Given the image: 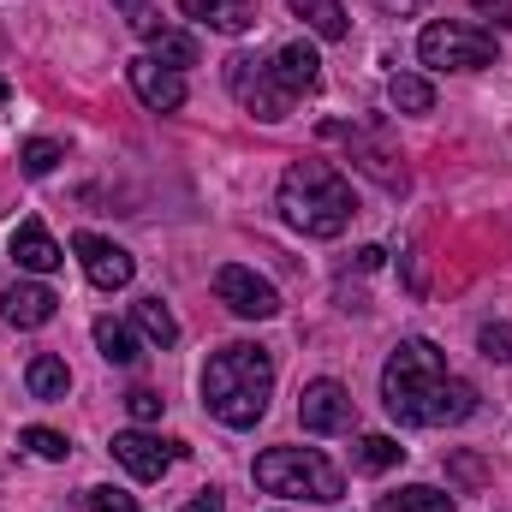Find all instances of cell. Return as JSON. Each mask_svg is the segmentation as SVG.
Wrapping results in <instances>:
<instances>
[{
  "label": "cell",
  "instance_id": "27",
  "mask_svg": "<svg viewBox=\"0 0 512 512\" xmlns=\"http://www.w3.org/2000/svg\"><path fill=\"white\" fill-rule=\"evenodd\" d=\"M84 512H137L126 489H108V483H96V489H84Z\"/></svg>",
  "mask_w": 512,
  "mask_h": 512
},
{
  "label": "cell",
  "instance_id": "18",
  "mask_svg": "<svg viewBox=\"0 0 512 512\" xmlns=\"http://www.w3.org/2000/svg\"><path fill=\"white\" fill-rule=\"evenodd\" d=\"M286 6H292V12H298V18H304V24H310L316 36H322V42H340V36L352 30V24H346V6H340V0H286Z\"/></svg>",
  "mask_w": 512,
  "mask_h": 512
},
{
  "label": "cell",
  "instance_id": "26",
  "mask_svg": "<svg viewBox=\"0 0 512 512\" xmlns=\"http://www.w3.org/2000/svg\"><path fill=\"white\" fill-rule=\"evenodd\" d=\"M18 447H30V453H36V459H54V465H60V459H66V453H72V441H66V435H60V429H42V423H30V429H24V435H18Z\"/></svg>",
  "mask_w": 512,
  "mask_h": 512
},
{
  "label": "cell",
  "instance_id": "17",
  "mask_svg": "<svg viewBox=\"0 0 512 512\" xmlns=\"http://www.w3.org/2000/svg\"><path fill=\"white\" fill-rule=\"evenodd\" d=\"M24 387H30V399H66L72 393V370H66V358H54V352H36L30 358V370H24Z\"/></svg>",
  "mask_w": 512,
  "mask_h": 512
},
{
  "label": "cell",
  "instance_id": "22",
  "mask_svg": "<svg viewBox=\"0 0 512 512\" xmlns=\"http://www.w3.org/2000/svg\"><path fill=\"white\" fill-rule=\"evenodd\" d=\"M149 60H161V66H197V42L185 36V30H161L155 42H149Z\"/></svg>",
  "mask_w": 512,
  "mask_h": 512
},
{
  "label": "cell",
  "instance_id": "15",
  "mask_svg": "<svg viewBox=\"0 0 512 512\" xmlns=\"http://www.w3.org/2000/svg\"><path fill=\"white\" fill-rule=\"evenodd\" d=\"M274 72H280V84H286L292 96H304V90H316L322 60H316V48H310V42H286V48L274 54Z\"/></svg>",
  "mask_w": 512,
  "mask_h": 512
},
{
  "label": "cell",
  "instance_id": "8",
  "mask_svg": "<svg viewBox=\"0 0 512 512\" xmlns=\"http://www.w3.org/2000/svg\"><path fill=\"white\" fill-rule=\"evenodd\" d=\"M114 459L126 465L137 483H155V477H167L173 459H185V441H161L149 429H120L114 435Z\"/></svg>",
  "mask_w": 512,
  "mask_h": 512
},
{
  "label": "cell",
  "instance_id": "3",
  "mask_svg": "<svg viewBox=\"0 0 512 512\" xmlns=\"http://www.w3.org/2000/svg\"><path fill=\"white\" fill-rule=\"evenodd\" d=\"M280 215L286 227H298L304 239H340L358 215V197L346 185L340 167L328 161H292L280 179Z\"/></svg>",
  "mask_w": 512,
  "mask_h": 512
},
{
  "label": "cell",
  "instance_id": "7",
  "mask_svg": "<svg viewBox=\"0 0 512 512\" xmlns=\"http://www.w3.org/2000/svg\"><path fill=\"white\" fill-rule=\"evenodd\" d=\"M215 298L233 310V316H245V322H268V316H280V292L245 268V262H227V268H215Z\"/></svg>",
  "mask_w": 512,
  "mask_h": 512
},
{
  "label": "cell",
  "instance_id": "6",
  "mask_svg": "<svg viewBox=\"0 0 512 512\" xmlns=\"http://www.w3.org/2000/svg\"><path fill=\"white\" fill-rule=\"evenodd\" d=\"M227 90H233V102L245 108V114H256V120H286L292 114V90L280 84V72H274V60H256V54H233L227 60Z\"/></svg>",
  "mask_w": 512,
  "mask_h": 512
},
{
  "label": "cell",
  "instance_id": "11",
  "mask_svg": "<svg viewBox=\"0 0 512 512\" xmlns=\"http://www.w3.org/2000/svg\"><path fill=\"white\" fill-rule=\"evenodd\" d=\"M72 251H78V262H84L90 286H102V292H120V286H131V274H137V262H131V251H120L114 239L78 233V239H72Z\"/></svg>",
  "mask_w": 512,
  "mask_h": 512
},
{
  "label": "cell",
  "instance_id": "5",
  "mask_svg": "<svg viewBox=\"0 0 512 512\" xmlns=\"http://www.w3.org/2000/svg\"><path fill=\"white\" fill-rule=\"evenodd\" d=\"M417 60L435 66V72H483V66H495V36L477 30V24L441 18L417 36Z\"/></svg>",
  "mask_w": 512,
  "mask_h": 512
},
{
  "label": "cell",
  "instance_id": "30",
  "mask_svg": "<svg viewBox=\"0 0 512 512\" xmlns=\"http://www.w3.org/2000/svg\"><path fill=\"white\" fill-rule=\"evenodd\" d=\"M453 471H459V483H471V489L483 483V459H471V453H459V459H453Z\"/></svg>",
  "mask_w": 512,
  "mask_h": 512
},
{
  "label": "cell",
  "instance_id": "21",
  "mask_svg": "<svg viewBox=\"0 0 512 512\" xmlns=\"http://www.w3.org/2000/svg\"><path fill=\"white\" fill-rule=\"evenodd\" d=\"M387 96H393L399 114H429V108H435V84L417 78V72H399V78L387 84Z\"/></svg>",
  "mask_w": 512,
  "mask_h": 512
},
{
  "label": "cell",
  "instance_id": "23",
  "mask_svg": "<svg viewBox=\"0 0 512 512\" xmlns=\"http://www.w3.org/2000/svg\"><path fill=\"white\" fill-rule=\"evenodd\" d=\"M60 161H66V155H60V143H54V137H30V143L18 149V167H24L30 179H48Z\"/></svg>",
  "mask_w": 512,
  "mask_h": 512
},
{
  "label": "cell",
  "instance_id": "12",
  "mask_svg": "<svg viewBox=\"0 0 512 512\" xmlns=\"http://www.w3.org/2000/svg\"><path fill=\"white\" fill-rule=\"evenodd\" d=\"M54 310H60V298H54V286H42V280H12V286L0 292V316H6L12 328H42V322H54Z\"/></svg>",
  "mask_w": 512,
  "mask_h": 512
},
{
  "label": "cell",
  "instance_id": "20",
  "mask_svg": "<svg viewBox=\"0 0 512 512\" xmlns=\"http://www.w3.org/2000/svg\"><path fill=\"white\" fill-rule=\"evenodd\" d=\"M376 512H453V495H441V489H429V483H411V489H399V495H382Z\"/></svg>",
  "mask_w": 512,
  "mask_h": 512
},
{
  "label": "cell",
  "instance_id": "10",
  "mask_svg": "<svg viewBox=\"0 0 512 512\" xmlns=\"http://www.w3.org/2000/svg\"><path fill=\"white\" fill-rule=\"evenodd\" d=\"M126 78H131V90H137V102H143L149 114H179V108H185V78H179L173 66L137 54L126 66Z\"/></svg>",
  "mask_w": 512,
  "mask_h": 512
},
{
  "label": "cell",
  "instance_id": "16",
  "mask_svg": "<svg viewBox=\"0 0 512 512\" xmlns=\"http://www.w3.org/2000/svg\"><path fill=\"white\" fill-rule=\"evenodd\" d=\"M131 328H137L155 352L179 346V322H173V310H167L161 298H137V304H131Z\"/></svg>",
  "mask_w": 512,
  "mask_h": 512
},
{
  "label": "cell",
  "instance_id": "24",
  "mask_svg": "<svg viewBox=\"0 0 512 512\" xmlns=\"http://www.w3.org/2000/svg\"><path fill=\"white\" fill-rule=\"evenodd\" d=\"M399 459H405V447L393 435H364L358 441V471H393Z\"/></svg>",
  "mask_w": 512,
  "mask_h": 512
},
{
  "label": "cell",
  "instance_id": "31",
  "mask_svg": "<svg viewBox=\"0 0 512 512\" xmlns=\"http://www.w3.org/2000/svg\"><path fill=\"white\" fill-rule=\"evenodd\" d=\"M221 507H227V501H221L215 489H203V495H191V501H185L179 512H221Z\"/></svg>",
  "mask_w": 512,
  "mask_h": 512
},
{
  "label": "cell",
  "instance_id": "14",
  "mask_svg": "<svg viewBox=\"0 0 512 512\" xmlns=\"http://www.w3.org/2000/svg\"><path fill=\"white\" fill-rule=\"evenodd\" d=\"M191 12L209 30H221V36H245L256 18H262V0H191Z\"/></svg>",
  "mask_w": 512,
  "mask_h": 512
},
{
  "label": "cell",
  "instance_id": "25",
  "mask_svg": "<svg viewBox=\"0 0 512 512\" xmlns=\"http://www.w3.org/2000/svg\"><path fill=\"white\" fill-rule=\"evenodd\" d=\"M114 6L126 12V24L143 36V42H155V36L167 30V18H161V6H155V0H114Z\"/></svg>",
  "mask_w": 512,
  "mask_h": 512
},
{
  "label": "cell",
  "instance_id": "4",
  "mask_svg": "<svg viewBox=\"0 0 512 512\" xmlns=\"http://www.w3.org/2000/svg\"><path fill=\"white\" fill-rule=\"evenodd\" d=\"M256 489L268 495H286V501H340L346 495V477L316 453V447H268L256 459Z\"/></svg>",
  "mask_w": 512,
  "mask_h": 512
},
{
  "label": "cell",
  "instance_id": "33",
  "mask_svg": "<svg viewBox=\"0 0 512 512\" xmlns=\"http://www.w3.org/2000/svg\"><path fill=\"white\" fill-rule=\"evenodd\" d=\"M0 108H6V78H0Z\"/></svg>",
  "mask_w": 512,
  "mask_h": 512
},
{
  "label": "cell",
  "instance_id": "9",
  "mask_svg": "<svg viewBox=\"0 0 512 512\" xmlns=\"http://www.w3.org/2000/svg\"><path fill=\"white\" fill-rule=\"evenodd\" d=\"M352 417H358L352 393L340 382H328V376L298 393V423H304L310 435H340V429H352Z\"/></svg>",
  "mask_w": 512,
  "mask_h": 512
},
{
  "label": "cell",
  "instance_id": "29",
  "mask_svg": "<svg viewBox=\"0 0 512 512\" xmlns=\"http://www.w3.org/2000/svg\"><path fill=\"white\" fill-rule=\"evenodd\" d=\"M126 405H131V417H137V423H155L167 399H161L155 387H131V393H126Z\"/></svg>",
  "mask_w": 512,
  "mask_h": 512
},
{
  "label": "cell",
  "instance_id": "28",
  "mask_svg": "<svg viewBox=\"0 0 512 512\" xmlns=\"http://www.w3.org/2000/svg\"><path fill=\"white\" fill-rule=\"evenodd\" d=\"M477 346H483V358H489V364H512V328H507V322H489V328L477 334Z\"/></svg>",
  "mask_w": 512,
  "mask_h": 512
},
{
  "label": "cell",
  "instance_id": "13",
  "mask_svg": "<svg viewBox=\"0 0 512 512\" xmlns=\"http://www.w3.org/2000/svg\"><path fill=\"white\" fill-rule=\"evenodd\" d=\"M12 262H18L24 274H54V268L66 262V251L48 239V227H42V221H24V227L12 233Z\"/></svg>",
  "mask_w": 512,
  "mask_h": 512
},
{
  "label": "cell",
  "instance_id": "2",
  "mask_svg": "<svg viewBox=\"0 0 512 512\" xmlns=\"http://www.w3.org/2000/svg\"><path fill=\"white\" fill-rule=\"evenodd\" d=\"M268 393H274V358L251 340L221 346L203 370V405L227 429H256L262 411H268Z\"/></svg>",
  "mask_w": 512,
  "mask_h": 512
},
{
  "label": "cell",
  "instance_id": "1",
  "mask_svg": "<svg viewBox=\"0 0 512 512\" xmlns=\"http://www.w3.org/2000/svg\"><path fill=\"white\" fill-rule=\"evenodd\" d=\"M382 405L411 429H447L477 411V387L447 370L435 340H399L382 370Z\"/></svg>",
  "mask_w": 512,
  "mask_h": 512
},
{
  "label": "cell",
  "instance_id": "32",
  "mask_svg": "<svg viewBox=\"0 0 512 512\" xmlns=\"http://www.w3.org/2000/svg\"><path fill=\"white\" fill-rule=\"evenodd\" d=\"M382 12H393V18H411V12H423V0H376Z\"/></svg>",
  "mask_w": 512,
  "mask_h": 512
},
{
  "label": "cell",
  "instance_id": "19",
  "mask_svg": "<svg viewBox=\"0 0 512 512\" xmlns=\"http://www.w3.org/2000/svg\"><path fill=\"white\" fill-rule=\"evenodd\" d=\"M96 346H102V358H108V364H120V370L143 358L137 334H131L126 322H114V316H96Z\"/></svg>",
  "mask_w": 512,
  "mask_h": 512
}]
</instances>
